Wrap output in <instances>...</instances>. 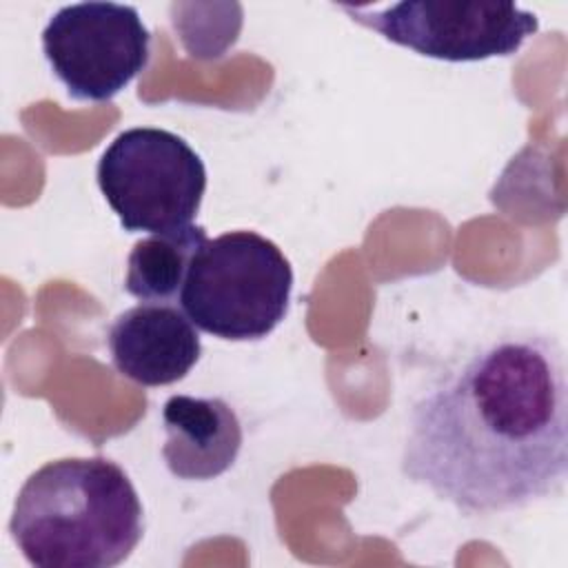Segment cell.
Listing matches in <instances>:
<instances>
[{"label":"cell","instance_id":"6da1fadb","mask_svg":"<svg viewBox=\"0 0 568 568\" xmlns=\"http://www.w3.org/2000/svg\"><path fill=\"white\" fill-rule=\"evenodd\" d=\"M399 470L462 515L557 497L568 477L564 351L541 333H508L468 355L419 397Z\"/></svg>","mask_w":568,"mask_h":568},{"label":"cell","instance_id":"7a4b0ae2","mask_svg":"<svg viewBox=\"0 0 568 568\" xmlns=\"http://www.w3.org/2000/svg\"><path fill=\"white\" fill-rule=\"evenodd\" d=\"M9 532L38 568H111L140 544L144 510L122 466L62 457L31 473L13 501Z\"/></svg>","mask_w":568,"mask_h":568},{"label":"cell","instance_id":"3957f363","mask_svg":"<svg viewBox=\"0 0 568 568\" xmlns=\"http://www.w3.org/2000/svg\"><path fill=\"white\" fill-rule=\"evenodd\" d=\"M293 268L280 246L255 231H229L197 251L180 308L204 333L262 339L288 313Z\"/></svg>","mask_w":568,"mask_h":568},{"label":"cell","instance_id":"277c9868","mask_svg":"<svg viewBox=\"0 0 568 568\" xmlns=\"http://www.w3.org/2000/svg\"><path fill=\"white\" fill-rule=\"evenodd\" d=\"M98 186L129 233H162L197 215L206 169L191 144L158 126L115 135L98 162Z\"/></svg>","mask_w":568,"mask_h":568},{"label":"cell","instance_id":"5b68a950","mask_svg":"<svg viewBox=\"0 0 568 568\" xmlns=\"http://www.w3.org/2000/svg\"><path fill=\"white\" fill-rule=\"evenodd\" d=\"M339 9L386 40L446 62L513 55L539 29L532 11L495 0H408L382 9L348 4Z\"/></svg>","mask_w":568,"mask_h":568},{"label":"cell","instance_id":"8992f818","mask_svg":"<svg viewBox=\"0 0 568 568\" xmlns=\"http://www.w3.org/2000/svg\"><path fill=\"white\" fill-rule=\"evenodd\" d=\"M151 33L133 4L73 2L42 31V53L73 100L115 98L149 62Z\"/></svg>","mask_w":568,"mask_h":568},{"label":"cell","instance_id":"52a82bcc","mask_svg":"<svg viewBox=\"0 0 568 568\" xmlns=\"http://www.w3.org/2000/svg\"><path fill=\"white\" fill-rule=\"evenodd\" d=\"M115 371L140 386H169L189 375L202 355L195 324L175 304L140 302L120 313L106 333Z\"/></svg>","mask_w":568,"mask_h":568},{"label":"cell","instance_id":"ba28073f","mask_svg":"<svg viewBox=\"0 0 568 568\" xmlns=\"http://www.w3.org/2000/svg\"><path fill=\"white\" fill-rule=\"evenodd\" d=\"M162 457L169 473L209 481L226 473L242 448V424L222 397L171 395L162 406Z\"/></svg>","mask_w":568,"mask_h":568},{"label":"cell","instance_id":"9c48e42d","mask_svg":"<svg viewBox=\"0 0 568 568\" xmlns=\"http://www.w3.org/2000/svg\"><path fill=\"white\" fill-rule=\"evenodd\" d=\"M206 240L204 226L186 224L135 242L126 257L124 291L140 302H178L191 264Z\"/></svg>","mask_w":568,"mask_h":568}]
</instances>
